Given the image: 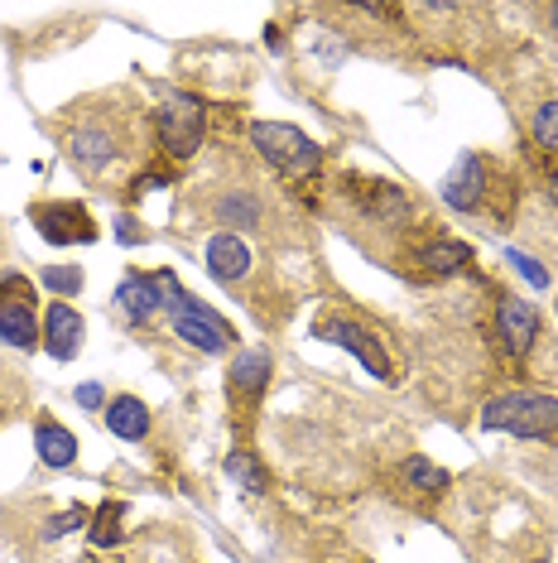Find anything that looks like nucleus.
<instances>
[{
	"label": "nucleus",
	"mask_w": 558,
	"mask_h": 563,
	"mask_svg": "<svg viewBox=\"0 0 558 563\" xmlns=\"http://www.w3.org/2000/svg\"><path fill=\"white\" fill-rule=\"evenodd\" d=\"M400 477L404 482H410L414 486V492H424V496H434V492H448V472H443V467H434V463H428V457H404V463H400Z\"/></svg>",
	"instance_id": "412c9836"
},
{
	"label": "nucleus",
	"mask_w": 558,
	"mask_h": 563,
	"mask_svg": "<svg viewBox=\"0 0 558 563\" xmlns=\"http://www.w3.org/2000/svg\"><path fill=\"white\" fill-rule=\"evenodd\" d=\"M549 198H554V202H558V169H554V174H549Z\"/></svg>",
	"instance_id": "7c9ffc66"
},
{
	"label": "nucleus",
	"mask_w": 558,
	"mask_h": 563,
	"mask_svg": "<svg viewBox=\"0 0 558 563\" xmlns=\"http://www.w3.org/2000/svg\"><path fill=\"white\" fill-rule=\"evenodd\" d=\"M116 236L121 241H131V246H140V241H145V232H140V222H135V217H116Z\"/></svg>",
	"instance_id": "cd10ccee"
},
{
	"label": "nucleus",
	"mask_w": 558,
	"mask_h": 563,
	"mask_svg": "<svg viewBox=\"0 0 558 563\" xmlns=\"http://www.w3.org/2000/svg\"><path fill=\"white\" fill-rule=\"evenodd\" d=\"M149 279H155V289H159V299H164V313H169L174 332H179L188 347L202 352V356H222L226 342H232V328H226L222 318L208 309V303H198L193 294H183L179 279H174V271H159V275H149Z\"/></svg>",
	"instance_id": "f257e3e1"
},
{
	"label": "nucleus",
	"mask_w": 558,
	"mask_h": 563,
	"mask_svg": "<svg viewBox=\"0 0 558 563\" xmlns=\"http://www.w3.org/2000/svg\"><path fill=\"white\" fill-rule=\"evenodd\" d=\"M491 174H496V169H491V159L462 150L458 164L443 174L438 194H443V202H448L453 212H481V208H487V194H491Z\"/></svg>",
	"instance_id": "39448f33"
},
{
	"label": "nucleus",
	"mask_w": 558,
	"mask_h": 563,
	"mask_svg": "<svg viewBox=\"0 0 558 563\" xmlns=\"http://www.w3.org/2000/svg\"><path fill=\"white\" fill-rule=\"evenodd\" d=\"M250 145H256L260 159L275 164L284 178H309V174L323 169V150L289 121H250Z\"/></svg>",
	"instance_id": "7ed1b4c3"
},
{
	"label": "nucleus",
	"mask_w": 558,
	"mask_h": 563,
	"mask_svg": "<svg viewBox=\"0 0 558 563\" xmlns=\"http://www.w3.org/2000/svg\"><path fill=\"white\" fill-rule=\"evenodd\" d=\"M535 338H539V309L529 299H501L496 303V342L505 352H511V362H520L529 347H535Z\"/></svg>",
	"instance_id": "1a4fd4ad"
},
{
	"label": "nucleus",
	"mask_w": 558,
	"mask_h": 563,
	"mask_svg": "<svg viewBox=\"0 0 558 563\" xmlns=\"http://www.w3.org/2000/svg\"><path fill=\"white\" fill-rule=\"evenodd\" d=\"M72 400H78L82 409H97L101 405V386H97V380H82V386L72 390Z\"/></svg>",
	"instance_id": "c85d7f7f"
},
{
	"label": "nucleus",
	"mask_w": 558,
	"mask_h": 563,
	"mask_svg": "<svg viewBox=\"0 0 558 563\" xmlns=\"http://www.w3.org/2000/svg\"><path fill=\"white\" fill-rule=\"evenodd\" d=\"M82 313L72 309L68 299H58V303H48L44 309V323H40V347H48V356H58V362H72L78 356V342H82Z\"/></svg>",
	"instance_id": "9d476101"
},
{
	"label": "nucleus",
	"mask_w": 558,
	"mask_h": 563,
	"mask_svg": "<svg viewBox=\"0 0 558 563\" xmlns=\"http://www.w3.org/2000/svg\"><path fill=\"white\" fill-rule=\"evenodd\" d=\"M313 338H319V342H337V347L357 352L361 366L371 371V376L390 380V356H386V347H380V342L366 328L351 323V318H323V323H313Z\"/></svg>",
	"instance_id": "6e6552de"
},
{
	"label": "nucleus",
	"mask_w": 558,
	"mask_h": 563,
	"mask_svg": "<svg viewBox=\"0 0 558 563\" xmlns=\"http://www.w3.org/2000/svg\"><path fill=\"white\" fill-rule=\"evenodd\" d=\"M418 265H424V275H434V279L462 275L467 265H472V246H467V241H453V236H438L418 251Z\"/></svg>",
	"instance_id": "2eb2a0df"
},
{
	"label": "nucleus",
	"mask_w": 558,
	"mask_h": 563,
	"mask_svg": "<svg viewBox=\"0 0 558 563\" xmlns=\"http://www.w3.org/2000/svg\"><path fill=\"white\" fill-rule=\"evenodd\" d=\"M202 265H208V275L217 279V285H241V279L250 275V246L236 232H217L202 246Z\"/></svg>",
	"instance_id": "f8f14e48"
},
{
	"label": "nucleus",
	"mask_w": 558,
	"mask_h": 563,
	"mask_svg": "<svg viewBox=\"0 0 558 563\" xmlns=\"http://www.w3.org/2000/svg\"><path fill=\"white\" fill-rule=\"evenodd\" d=\"M116 309H121L125 323L140 328V323H145V318L155 313V309H164V299H159L155 279H149V275H135V271H131V275L121 279V289H116Z\"/></svg>",
	"instance_id": "ddd939ff"
},
{
	"label": "nucleus",
	"mask_w": 558,
	"mask_h": 563,
	"mask_svg": "<svg viewBox=\"0 0 558 563\" xmlns=\"http://www.w3.org/2000/svg\"><path fill=\"white\" fill-rule=\"evenodd\" d=\"M351 188H361V212L371 217V222H400L404 212H410V198H404V188L400 184H357L351 178Z\"/></svg>",
	"instance_id": "4468645a"
},
{
	"label": "nucleus",
	"mask_w": 558,
	"mask_h": 563,
	"mask_svg": "<svg viewBox=\"0 0 558 563\" xmlns=\"http://www.w3.org/2000/svg\"><path fill=\"white\" fill-rule=\"evenodd\" d=\"M44 289L58 299H72L82 289V265H44Z\"/></svg>",
	"instance_id": "b1692460"
},
{
	"label": "nucleus",
	"mask_w": 558,
	"mask_h": 563,
	"mask_svg": "<svg viewBox=\"0 0 558 563\" xmlns=\"http://www.w3.org/2000/svg\"><path fill=\"white\" fill-rule=\"evenodd\" d=\"M226 380H232V405L250 409L265 395V386H270V352H265V347H241L232 356Z\"/></svg>",
	"instance_id": "9b49d317"
},
{
	"label": "nucleus",
	"mask_w": 558,
	"mask_h": 563,
	"mask_svg": "<svg viewBox=\"0 0 558 563\" xmlns=\"http://www.w3.org/2000/svg\"><path fill=\"white\" fill-rule=\"evenodd\" d=\"M87 534H92V544H101V549L121 544L125 540V501H101L92 525H87Z\"/></svg>",
	"instance_id": "aec40b11"
},
{
	"label": "nucleus",
	"mask_w": 558,
	"mask_h": 563,
	"mask_svg": "<svg viewBox=\"0 0 558 563\" xmlns=\"http://www.w3.org/2000/svg\"><path fill=\"white\" fill-rule=\"evenodd\" d=\"M544 20H549V30L558 34V5H549V10H544Z\"/></svg>",
	"instance_id": "c756f323"
},
{
	"label": "nucleus",
	"mask_w": 558,
	"mask_h": 563,
	"mask_svg": "<svg viewBox=\"0 0 558 563\" xmlns=\"http://www.w3.org/2000/svg\"><path fill=\"white\" fill-rule=\"evenodd\" d=\"M212 212H217L222 227H246V232H256V227H260V198L256 194H241V188H236V194H226V198H217V208H212Z\"/></svg>",
	"instance_id": "6ab92c4d"
},
{
	"label": "nucleus",
	"mask_w": 558,
	"mask_h": 563,
	"mask_svg": "<svg viewBox=\"0 0 558 563\" xmlns=\"http://www.w3.org/2000/svg\"><path fill=\"white\" fill-rule=\"evenodd\" d=\"M226 477H232L246 496H265V486H270L265 482V472H260V463H256V453H232L226 457Z\"/></svg>",
	"instance_id": "4be33fe9"
},
{
	"label": "nucleus",
	"mask_w": 558,
	"mask_h": 563,
	"mask_svg": "<svg viewBox=\"0 0 558 563\" xmlns=\"http://www.w3.org/2000/svg\"><path fill=\"white\" fill-rule=\"evenodd\" d=\"M505 265H515L520 275H525V285H535V289H549V271L535 261V255H525V251H505Z\"/></svg>",
	"instance_id": "393cba45"
},
{
	"label": "nucleus",
	"mask_w": 558,
	"mask_h": 563,
	"mask_svg": "<svg viewBox=\"0 0 558 563\" xmlns=\"http://www.w3.org/2000/svg\"><path fill=\"white\" fill-rule=\"evenodd\" d=\"M78 525H87V510H82V506H72V510H63V516L48 520V525H44V534H48V540H58V534L78 530Z\"/></svg>",
	"instance_id": "a878e982"
},
{
	"label": "nucleus",
	"mask_w": 558,
	"mask_h": 563,
	"mask_svg": "<svg viewBox=\"0 0 558 563\" xmlns=\"http://www.w3.org/2000/svg\"><path fill=\"white\" fill-rule=\"evenodd\" d=\"M34 448H40L44 467H72L78 463V439H72L58 419H40V424H34Z\"/></svg>",
	"instance_id": "dca6fc26"
},
{
	"label": "nucleus",
	"mask_w": 558,
	"mask_h": 563,
	"mask_svg": "<svg viewBox=\"0 0 558 563\" xmlns=\"http://www.w3.org/2000/svg\"><path fill=\"white\" fill-rule=\"evenodd\" d=\"M30 217L48 246H92L97 241V222L82 202H40Z\"/></svg>",
	"instance_id": "0eeeda50"
},
{
	"label": "nucleus",
	"mask_w": 558,
	"mask_h": 563,
	"mask_svg": "<svg viewBox=\"0 0 558 563\" xmlns=\"http://www.w3.org/2000/svg\"><path fill=\"white\" fill-rule=\"evenodd\" d=\"M107 429L116 433V439H125V443H140L149 433L145 400H135V395H116V400L107 405Z\"/></svg>",
	"instance_id": "f3484780"
},
{
	"label": "nucleus",
	"mask_w": 558,
	"mask_h": 563,
	"mask_svg": "<svg viewBox=\"0 0 558 563\" xmlns=\"http://www.w3.org/2000/svg\"><path fill=\"white\" fill-rule=\"evenodd\" d=\"M0 303H34V294H30V285H24L20 275H5L0 279Z\"/></svg>",
	"instance_id": "bb28decb"
},
{
	"label": "nucleus",
	"mask_w": 558,
	"mask_h": 563,
	"mask_svg": "<svg viewBox=\"0 0 558 563\" xmlns=\"http://www.w3.org/2000/svg\"><path fill=\"white\" fill-rule=\"evenodd\" d=\"M0 342L15 352L40 347V323H34L30 303H0Z\"/></svg>",
	"instance_id": "a211bd4d"
},
{
	"label": "nucleus",
	"mask_w": 558,
	"mask_h": 563,
	"mask_svg": "<svg viewBox=\"0 0 558 563\" xmlns=\"http://www.w3.org/2000/svg\"><path fill=\"white\" fill-rule=\"evenodd\" d=\"M155 131L164 140V150H169V159H193L202 145V131H208V111L188 92H164L155 107Z\"/></svg>",
	"instance_id": "20e7f679"
},
{
	"label": "nucleus",
	"mask_w": 558,
	"mask_h": 563,
	"mask_svg": "<svg viewBox=\"0 0 558 563\" xmlns=\"http://www.w3.org/2000/svg\"><path fill=\"white\" fill-rule=\"evenodd\" d=\"M529 135L544 155H558V101H544V107L529 117Z\"/></svg>",
	"instance_id": "5701e85b"
},
{
	"label": "nucleus",
	"mask_w": 558,
	"mask_h": 563,
	"mask_svg": "<svg viewBox=\"0 0 558 563\" xmlns=\"http://www.w3.org/2000/svg\"><path fill=\"white\" fill-rule=\"evenodd\" d=\"M68 155H72V164H78L82 174H101L111 159L125 155V140H121V131L111 121L87 117V121H78L68 131Z\"/></svg>",
	"instance_id": "423d86ee"
},
{
	"label": "nucleus",
	"mask_w": 558,
	"mask_h": 563,
	"mask_svg": "<svg viewBox=\"0 0 558 563\" xmlns=\"http://www.w3.org/2000/svg\"><path fill=\"white\" fill-rule=\"evenodd\" d=\"M481 424L515 439H554L558 433V400L539 390H511L481 409Z\"/></svg>",
	"instance_id": "f03ea898"
}]
</instances>
